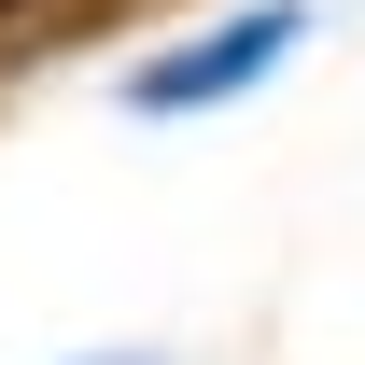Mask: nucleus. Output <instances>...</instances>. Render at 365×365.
Returning <instances> with one entry per match:
<instances>
[{"mask_svg": "<svg viewBox=\"0 0 365 365\" xmlns=\"http://www.w3.org/2000/svg\"><path fill=\"white\" fill-rule=\"evenodd\" d=\"M295 43H309V0H239V14H211L197 43L140 56V71H127V113H140V127L225 113V98H253V85H267V71H281Z\"/></svg>", "mask_w": 365, "mask_h": 365, "instance_id": "1", "label": "nucleus"}, {"mask_svg": "<svg viewBox=\"0 0 365 365\" xmlns=\"http://www.w3.org/2000/svg\"><path fill=\"white\" fill-rule=\"evenodd\" d=\"M71 365H155V351H71Z\"/></svg>", "mask_w": 365, "mask_h": 365, "instance_id": "2", "label": "nucleus"}]
</instances>
